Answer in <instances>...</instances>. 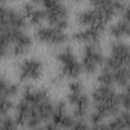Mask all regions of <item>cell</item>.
I'll return each mask as SVG.
<instances>
[{
  "mask_svg": "<svg viewBox=\"0 0 130 130\" xmlns=\"http://www.w3.org/2000/svg\"><path fill=\"white\" fill-rule=\"evenodd\" d=\"M54 105L48 88L26 85L15 104L14 118L18 125L28 130L36 129L52 118Z\"/></svg>",
  "mask_w": 130,
  "mask_h": 130,
  "instance_id": "cell-1",
  "label": "cell"
},
{
  "mask_svg": "<svg viewBox=\"0 0 130 130\" xmlns=\"http://www.w3.org/2000/svg\"><path fill=\"white\" fill-rule=\"evenodd\" d=\"M90 100L92 111L89 119L92 124L102 123L119 113L120 93L113 86L98 84L90 92Z\"/></svg>",
  "mask_w": 130,
  "mask_h": 130,
  "instance_id": "cell-2",
  "label": "cell"
},
{
  "mask_svg": "<svg viewBox=\"0 0 130 130\" xmlns=\"http://www.w3.org/2000/svg\"><path fill=\"white\" fill-rule=\"evenodd\" d=\"M126 2L121 1H91L90 7H85L79 10L76 14L78 24L87 26L106 27L114 16L121 13Z\"/></svg>",
  "mask_w": 130,
  "mask_h": 130,
  "instance_id": "cell-3",
  "label": "cell"
},
{
  "mask_svg": "<svg viewBox=\"0 0 130 130\" xmlns=\"http://www.w3.org/2000/svg\"><path fill=\"white\" fill-rule=\"evenodd\" d=\"M54 58L59 65L58 73L53 77L54 84L61 83L65 78L75 80L83 72L81 62L70 46H65L54 54Z\"/></svg>",
  "mask_w": 130,
  "mask_h": 130,
  "instance_id": "cell-4",
  "label": "cell"
},
{
  "mask_svg": "<svg viewBox=\"0 0 130 130\" xmlns=\"http://www.w3.org/2000/svg\"><path fill=\"white\" fill-rule=\"evenodd\" d=\"M66 102L70 106L71 113L76 120H83L89 114L91 100L85 91L82 81L75 79L68 83Z\"/></svg>",
  "mask_w": 130,
  "mask_h": 130,
  "instance_id": "cell-5",
  "label": "cell"
},
{
  "mask_svg": "<svg viewBox=\"0 0 130 130\" xmlns=\"http://www.w3.org/2000/svg\"><path fill=\"white\" fill-rule=\"evenodd\" d=\"M128 67H130V44L122 40H113L109 45V55L102 69L116 72Z\"/></svg>",
  "mask_w": 130,
  "mask_h": 130,
  "instance_id": "cell-6",
  "label": "cell"
},
{
  "mask_svg": "<svg viewBox=\"0 0 130 130\" xmlns=\"http://www.w3.org/2000/svg\"><path fill=\"white\" fill-rule=\"evenodd\" d=\"M1 35H9L26 30L27 19L24 13L17 8L8 5L4 1L0 2Z\"/></svg>",
  "mask_w": 130,
  "mask_h": 130,
  "instance_id": "cell-7",
  "label": "cell"
},
{
  "mask_svg": "<svg viewBox=\"0 0 130 130\" xmlns=\"http://www.w3.org/2000/svg\"><path fill=\"white\" fill-rule=\"evenodd\" d=\"M42 3L46 11V20L49 25L65 30L69 25L70 19V9L68 5L58 0H46L42 1Z\"/></svg>",
  "mask_w": 130,
  "mask_h": 130,
  "instance_id": "cell-8",
  "label": "cell"
},
{
  "mask_svg": "<svg viewBox=\"0 0 130 130\" xmlns=\"http://www.w3.org/2000/svg\"><path fill=\"white\" fill-rule=\"evenodd\" d=\"M105 53L100 43L85 44L81 54V66L86 75H93L104 65Z\"/></svg>",
  "mask_w": 130,
  "mask_h": 130,
  "instance_id": "cell-9",
  "label": "cell"
},
{
  "mask_svg": "<svg viewBox=\"0 0 130 130\" xmlns=\"http://www.w3.org/2000/svg\"><path fill=\"white\" fill-rule=\"evenodd\" d=\"M17 77L21 82H34L41 79L45 73V63L38 57L22 58L16 64Z\"/></svg>",
  "mask_w": 130,
  "mask_h": 130,
  "instance_id": "cell-10",
  "label": "cell"
},
{
  "mask_svg": "<svg viewBox=\"0 0 130 130\" xmlns=\"http://www.w3.org/2000/svg\"><path fill=\"white\" fill-rule=\"evenodd\" d=\"M35 38L43 45L58 47L66 43L68 35L64 29L52 26V25H41L38 26L35 31Z\"/></svg>",
  "mask_w": 130,
  "mask_h": 130,
  "instance_id": "cell-11",
  "label": "cell"
},
{
  "mask_svg": "<svg viewBox=\"0 0 130 130\" xmlns=\"http://www.w3.org/2000/svg\"><path fill=\"white\" fill-rule=\"evenodd\" d=\"M78 120L74 118L72 113L68 112L67 102L64 100H58L54 105V112L52 116V122L58 126L61 130L71 129Z\"/></svg>",
  "mask_w": 130,
  "mask_h": 130,
  "instance_id": "cell-12",
  "label": "cell"
},
{
  "mask_svg": "<svg viewBox=\"0 0 130 130\" xmlns=\"http://www.w3.org/2000/svg\"><path fill=\"white\" fill-rule=\"evenodd\" d=\"M32 47V38L31 36L25 31L21 36H19L9 47L8 49L1 53L2 58H7V57H20L24 56L30 48Z\"/></svg>",
  "mask_w": 130,
  "mask_h": 130,
  "instance_id": "cell-13",
  "label": "cell"
},
{
  "mask_svg": "<svg viewBox=\"0 0 130 130\" xmlns=\"http://www.w3.org/2000/svg\"><path fill=\"white\" fill-rule=\"evenodd\" d=\"M22 12L26 16L27 21L31 24L41 26L43 21L46 20V11L42 2L27 1L22 4Z\"/></svg>",
  "mask_w": 130,
  "mask_h": 130,
  "instance_id": "cell-14",
  "label": "cell"
},
{
  "mask_svg": "<svg viewBox=\"0 0 130 130\" xmlns=\"http://www.w3.org/2000/svg\"><path fill=\"white\" fill-rule=\"evenodd\" d=\"M105 31V27L101 26H87L82 29L75 30L72 34V39L79 43L90 44V43H99Z\"/></svg>",
  "mask_w": 130,
  "mask_h": 130,
  "instance_id": "cell-15",
  "label": "cell"
},
{
  "mask_svg": "<svg viewBox=\"0 0 130 130\" xmlns=\"http://www.w3.org/2000/svg\"><path fill=\"white\" fill-rule=\"evenodd\" d=\"M108 32L113 40H122L130 35V24L121 18L109 26Z\"/></svg>",
  "mask_w": 130,
  "mask_h": 130,
  "instance_id": "cell-16",
  "label": "cell"
},
{
  "mask_svg": "<svg viewBox=\"0 0 130 130\" xmlns=\"http://www.w3.org/2000/svg\"><path fill=\"white\" fill-rule=\"evenodd\" d=\"M19 92V85L9 80L4 74L1 75V99L13 100Z\"/></svg>",
  "mask_w": 130,
  "mask_h": 130,
  "instance_id": "cell-17",
  "label": "cell"
},
{
  "mask_svg": "<svg viewBox=\"0 0 130 130\" xmlns=\"http://www.w3.org/2000/svg\"><path fill=\"white\" fill-rule=\"evenodd\" d=\"M18 123L16 122L14 117H11L10 115L2 116L1 119V130H17Z\"/></svg>",
  "mask_w": 130,
  "mask_h": 130,
  "instance_id": "cell-18",
  "label": "cell"
},
{
  "mask_svg": "<svg viewBox=\"0 0 130 130\" xmlns=\"http://www.w3.org/2000/svg\"><path fill=\"white\" fill-rule=\"evenodd\" d=\"M15 108V104L13 100H7V99H1V115H9L11 110Z\"/></svg>",
  "mask_w": 130,
  "mask_h": 130,
  "instance_id": "cell-19",
  "label": "cell"
},
{
  "mask_svg": "<svg viewBox=\"0 0 130 130\" xmlns=\"http://www.w3.org/2000/svg\"><path fill=\"white\" fill-rule=\"evenodd\" d=\"M120 105L125 111H130V93L125 90L120 93Z\"/></svg>",
  "mask_w": 130,
  "mask_h": 130,
  "instance_id": "cell-20",
  "label": "cell"
},
{
  "mask_svg": "<svg viewBox=\"0 0 130 130\" xmlns=\"http://www.w3.org/2000/svg\"><path fill=\"white\" fill-rule=\"evenodd\" d=\"M121 14H122V19L130 24V2L125 3V6H124Z\"/></svg>",
  "mask_w": 130,
  "mask_h": 130,
  "instance_id": "cell-21",
  "label": "cell"
},
{
  "mask_svg": "<svg viewBox=\"0 0 130 130\" xmlns=\"http://www.w3.org/2000/svg\"><path fill=\"white\" fill-rule=\"evenodd\" d=\"M69 130H89V128H88V125L83 120H78L75 123V125Z\"/></svg>",
  "mask_w": 130,
  "mask_h": 130,
  "instance_id": "cell-22",
  "label": "cell"
},
{
  "mask_svg": "<svg viewBox=\"0 0 130 130\" xmlns=\"http://www.w3.org/2000/svg\"><path fill=\"white\" fill-rule=\"evenodd\" d=\"M28 130V129H27ZM31 130H61L58 126H56L53 122L52 123H48V124H44L36 129H31Z\"/></svg>",
  "mask_w": 130,
  "mask_h": 130,
  "instance_id": "cell-23",
  "label": "cell"
},
{
  "mask_svg": "<svg viewBox=\"0 0 130 130\" xmlns=\"http://www.w3.org/2000/svg\"><path fill=\"white\" fill-rule=\"evenodd\" d=\"M129 37H130V35H129Z\"/></svg>",
  "mask_w": 130,
  "mask_h": 130,
  "instance_id": "cell-24",
  "label": "cell"
}]
</instances>
